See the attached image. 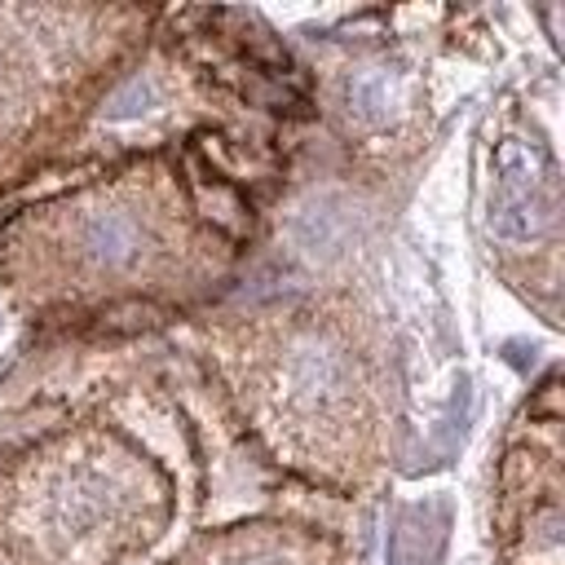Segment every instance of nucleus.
I'll return each mask as SVG.
<instances>
[{"label":"nucleus","mask_w":565,"mask_h":565,"mask_svg":"<svg viewBox=\"0 0 565 565\" xmlns=\"http://www.w3.org/2000/svg\"><path fill=\"white\" fill-rule=\"evenodd\" d=\"M556 216V168L552 159L521 137H503L494 150V194H490V230L499 238L525 243L543 234Z\"/></svg>","instance_id":"nucleus-1"},{"label":"nucleus","mask_w":565,"mask_h":565,"mask_svg":"<svg viewBox=\"0 0 565 565\" xmlns=\"http://www.w3.org/2000/svg\"><path fill=\"white\" fill-rule=\"evenodd\" d=\"M441 539H446V508L441 503H411L393 516L388 565H437Z\"/></svg>","instance_id":"nucleus-2"},{"label":"nucleus","mask_w":565,"mask_h":565,"mask_svg":"<svg viewBox=\"0 0 565 565\" xmlns=\"http://www.w3.org/2000/svg\"><path fill=\"white\" fill-rule=\"evenodd\" d=\"M84 247L97 265L106 269H119L137 256L141 247V234H137V221L124 216V212H97L88 225H84Z\"/></svg>","instance_id":"nucleus-3"},{"label":"nucleus","mask_w":565,"mask_h":565,"mask_svg":"<svg viewBox=\"0 0 565 565\" xmlns=\"http://www.w3.org/2000/svg\"><path fill=\"white\" fill-rule=\"evenodd\" d=\"M349 106L353 115H362L366 124H380L388 119V110L397 106V79L384 71V66H366L349 79Z\"/></svg>","instance_id":"nucleus-4"},{"label":"nucleus","mask_w":565,"mask_h":565,"mask_svg":"<svg viewBox=\"0 0 565 565\" xmlns=\"http://www.w3.org/2000/svg\"><path fill=\"white\" fill-rule=\"evenodd\" d=\"M146 102H150V84L146 79H132L115 102H110V119H128V115H137V110H146Z\"/></svg>","instance_id":"nucleus-5"},{"label":"nucleus","mask_w":565,"mask_h":565,"mask_svg":"<svg viewBox=\"0 0 565 565\" xmlns=\"http://www.w3.org/2000/svg\"><path fill=\"white\" fill-rule=\"evenodd\" d=\"M243 565H282V561H274V556H256V561H243Z\"/></svg>","instance_id":"nucleus-6"}]
</instances>
